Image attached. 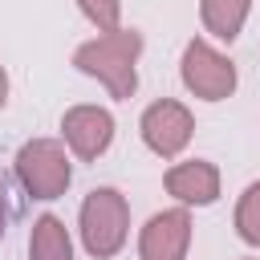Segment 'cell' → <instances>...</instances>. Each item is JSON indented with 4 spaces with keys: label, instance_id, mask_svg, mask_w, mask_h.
Segmentation results:
<instances>
[{
    "label": "cell",
    "instance_id": "cell-11",
    "mask_svg": "<svg viewBox=\"0 0 260 260\" xmlns=\"http://www.w3.org/2000/svg\"><path fill=\"white\" fill-rule=\"evenodd\" d=\"M236 232H240L244 244L260 248V179L248 183L244 195H240V203H236Z\"/></svg>",
    "mask_w": 260,
    "mask_h": 260
},
{
    "label": "cell",
    "instance_id": "cell-3",
    "mask_svg": "<svg viewBox=\"0 0 260 260\" xmlns=\"http://www.w3.org/2000/svg\"><path fill=\"white\" fill-rule=\"evenodd\" d=\"M16 175L32 199H61L73 179V167L57 138H32L16 154Z\"/></svg>",
    "mask_w": 260,
    "mask_h": 260
},
{
    "label": "cell",
    "instance_id": "cell-10",
    "mask_svg": "<svg viewBox=\"0 0 260 260\" xmlns=\"http://www.w3.org/2000/svg\"><path fill=\"white\" fill-rule=\"evenodd\" d=\"M248 8L252 0H203L199 4V16H203V28L219 41H236L244 20H248Z\"/></svg>",
    "mask_w": 260,
    "mask_h": 260
},
{
    "label": "cell",
    "instance_id": "cell-15",
    "mask_svg": "<svg viewBox=\"0 0 260 260\" xmlns=\"http://www.w3.org/2000/svg\"><path fill=\"white\" fill-rule=\"evenodd\" d=\"M244 260H260V256H244Z\"/></svg>",
    "mask_w": 260,
    "mask_h": 260
},
{
    "label": "cell",
    "instance_id": "cell-7",
    "mask_svg": "<svg viewBox=\"0 0 260 260\" xmlns=\"http://www.w3.org/2000/svg\"><path fill=\"white\" fill-rule=\"evenodd\" d=\"M61 134H65L69 150L89 162V158L106 154V146L114 142V118L102 106H73L61 118Z\"/></svg>",
    "mask_w": 260,
    "mask_h": 260
},
{
    "label": "cell",
    "instance_id": "cell-9",
    "mask_svg": "<svg viewBox=\"0 0 260 260\" xmlns=\"http://www.w3.org/2000/svg\"><path fill=\"white\" fill-rule=\"evenodd\" d=\"M28 260H73V240L57 215H41L28 236Z\"/></svg>",
    "mask_w": 260,
    "mask_h": 260
},
{
    "label": "cell",
    "instance_id": "cell-14",
    "mask_svg": "<svg viewBox=\"0 0 260 260\" xmlns=\"http://www.w3.org/2000/svg\"><path fill=\"white\" fill-rule=\"evenodd\" d=\"M0 232H4V191H0Z\"/></svg>",
    "mask_w": 260,
    "mask_h": 260
},
{
    "label": "cell",
    "instance_id": "cell-4",
    "mask_svg": "<svg viewBox=\"0 0 260 260\" xmlns=\"http://www.w3.org/2000/svg\"><path fill=\"white\" fill-rule=\"evenodd\" d=\"M179 73H183V85H187L195 98H203V102H223V98H232V89H236V65H232L215 45H207V41H199V37L187 41Z\"/></svg>",
    "mask_w": 260,
    "mask_h": 260
},
{
    "label": "cell",
    "instance_id": "cell-12",
    "mask_svg": "<svg viewBox=\"0 0 260 260\" xmlns=\"http://www.w3.org/2000/svg\"><path fill=\"white\" fill-rule=\"evenodd\" d=\"M77 8L89 16V24H98L102 32H114L118 28V16H122V0H77Z\"/></svg>",
    "mask_w": 260,
    "mask_h": 260
},
{
    "label": "cell",
    "instance_id": "cell-13",
    "mask_svg": "<svg viewBox=\"0 0 260 260\" xmlns=\"http://www.w3.org/2000/svg\"><path fill=\"white\" fill-rule=\"evenodd\" d=\"M8 102V73H4V65H0V106Z\"/></svg>",
    "mask_w": 260,
    "mask_h": 260
},
{
    "label": "cell",
    "instance_id": "cell-6",
    "mask_svg": "<svg viewBox=\"0 0 260 260\" xmlns=\"http://www.w3.org/2000/svg\"><path fill=\"white\" fill-rule=\"evenodd\" d=\"M191 248V215L187 207H167L154 211L138 236V256L142 260H183Z\"/></svg>",
    "mask_w": 260,
    "mask_h": 260
},
{
    "label": "cell",
    "instance_id": "cell-5",
    "mask_svg": "<svg viewBox=\"0 0 260 260\" xmlns=\"http://www.w3.org/2000/svg\"><path fill=\"white\" fill-rule=\"evenodd\" d=\"M138 130H142V142H146L158 158H175V154L187 150V142H191V134H195V118H191V110H187L183 102L162 98V102H150V106L142 110Z\"/></svg>",
    "mask_w": 260,
    "mask_h": 260
},
{
    "label": "cell",
    "instance_id": "cell-2",
    "mask_svg": "<svg viewBox=\"0 0 260 260\" xmlns=\"http://www.w3.org/2000/svg\"><path fill=\"white\" fill-rule=\"evenodd\" d=\"M126 232H130L126 195L114 191V187H93L81 203V244H85V252L98 256V260H110V256L122 252Z\"/></svg>",
    "mask_w": 260,
    "mask_h": 260
},
{
    "label": "cell",
    "instance_id": "cell-8",
    "mask_svg": "<svg viewBox=\"0 0 260 260\" xmlns=\"http://www.w3.org/2000/svg\"><path fill=\"white\" fill-rule=\"evenodd\" d=\"M167 191L183 203V207H207L219 199V171L207 158H191V162H175L167 171Z\"/></svg>",
    "mask_w": 260,
    "mask_h": 260
},
{
    "label": "cell",
    "instance_id": "cell-1",
    "mask_svg": "<svg viewBox=\"0 0 260 260\" xmlns=\"http://www.w3.org/2000/svg\"><path fill=\"white\" fill-rule=\"evenodd\" d=\"M138 53H142V32L138 28H114L93 41H85L73 53V65L89 77H98L114 98H130L138 89Z\"/></svg>",
    "mask_w": 260,
    "mask_h": 260
}]
</instances>
